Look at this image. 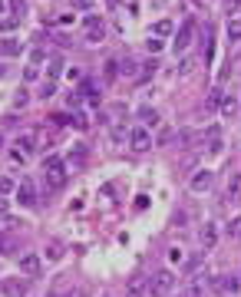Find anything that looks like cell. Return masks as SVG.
Returning <instances> with one entry per match:
<instances>
[{"label":"cell","mask_w":241,"mask_h":297,"mask_svg":"<svg viewBox=\"0 0 241 297\" xmlns=\"http://www.w3.org/2000/svg\"><path fill=\"white\" fill-rule=\"evenodd\" d=\"M103 33H106L103 17H86V40H89V43H99V40H103Z\"/></svg>","instance_id":"cell-6"},{"label":"cell","mask_w":241,"mask_h":297,"mask_svg":"<svg viewBox=\"0 0 241 297\" xmlns=\"http://www.w3.org/2000/svg\"><path fill=\"white\" fill-rule=\"evenodd\" d=\"M0 80H4V66H0Z\"/></svg>","instance_id":"cell-35"},{"label":"cell","mask_w":241,"mask_h":297,"mask_svg":"<svg viewBox=\"0 0 241 297\" xmlns=\"http://www.w3.org/2000/svg\"><path fill=\"white\" fill-rule=\"evenodd\" d=\"M208 152H222V136H218V129L208 132Z\"/></svg>","instance_id":"cell-17"},{"label":"cell","mask_w":241,"mask_h":297,"mask_svg":"<svg viewBox=\"0 0 241 297\" xmlns=\"http://www.w3.org/2000/svg\"><path fill=\"white\" fill-rule=\"evenodd\" d=\"M225 33H228V43L238 46V43H241V17H231V20H228V30H225Z\"/></svg>","instance_id":"cell-12"},{"label":"cell","mask_w":241,"mask_h":297,"mask_svg":"<svg viewBox=\"0 0 241 297\" xmlns=\"http://www.w3.org/2000/svg\"><path fill=\"white\" fill-rule=\"evenodd\" d=\"M218 281H222V284H218V287H222V291H231V294H238V278H218Z\"/></svg>","instance_id":"cell-19"},{"label":"cell","mask_w":241,"mask_h":297,"mask_svg":"<svg viewBox=\"0 0 241 297\" xmlns=\"http://www.w3.org/2000/svg\"><path fill=\"white\" fill-rule=\"evenodd\" d=\"M4 10H7V4H4V0H0V13H4Z\"/></svg>","instance_id":"cell-34"},{"label":"cell","mask_w":241,"mask_h":297,"mask_svg":"<svg viewBox=\"0 0 241 297\" xmlns=\"http://www.w3.org/2000/svg\"><path fill=\"white\" fill-rule=\"evenodd\" d=\"M20 50H23V43L20 40H0V56H20Z\"/></svg>","instance_id":"cell-13"},{"label":"cell","mask_w":241,"mask_h":297,"mask_svg":"<svg viewBox=\"0 0 241 297\" xmlns=\"http://www.w3.org/2000/svg\"><path fill=\"white\" fill-rule=\"evenodd\" d=\"M235 112H238L235 99H225V103H222V116H225V119H235Z\"/></svg>","instance_id":"cell-21"},{"label":"cell","mask_w":241,"mask_h":297,"mask_svg":"<svg viewBox=\"0 0 241 297\" xmlns=\"http://www.w3.org/2000/svg\"><path fill=\"white\" fill-rule=\"evenodd\" d=\"M182 254H185V251H182V247H172V251H168V258H172L175 264H182Z\"/></svg>","instance_id":"cell-28"},{"label":"cell","mask_w":241,"mask_h":297,"mask_svg":"<svg viewBox=\"0 0 241 297\" xmlns=\"http://www.w3.org/2000/svg\"><path fill=\"white\" fill-rule=\"evenodd\" d=\"M149 50H152V53H159V50H162V40L159 37H149Z\"/></svg>","instance_id":"cell-29"},{"label":"cell","mask_w":241,"mask_h":297,"mask_svg":"<svg viewBox=\"0 0 241 297\" xmlns=\"http://www.w3.org/2000/svg\"><path fill=\"white\" fill-rule=\"evenodd\" d=\"M225 7H228V13H235L238 7H241V0H225Z\"/></svg>","instance_id":"cell-31"},{"label":"cell","mask_w":241,"mask_h":297,"mask_svg":"<svg viewBox=\"0 0 241 297\" xmlns=\"http://www.w3.org/2000/svg\"><path fill=\"white\" fill-rule=\"evenodd\" d=\"M20 271L23 274H40V254H23V258H20Z\"/></svg>","instance_id":"cell-11"},{"label":"cell","mask_w":241,"mask_h":297,"mask_svg":"<svg viewBox=\"0 0 241 297\" xmlns=\"http://www.w3.org/2000/svg\"><path fill=\"white\" fill-rule=\"evenodd\" d=\"M139 119H142L146 126H155V122H159V116H155V109H149V106H146V109H139Z\"/></svg>","instance_id":"cell-18"},{"label":"cell","mask_w":241,"mask_h":297,"mask_svg":"<svg viewBox=\"0 0 241 297\" xmlns=\"http://www.w3.org/2000/svg\"><path fill=\"white\" fill-rule=\"evenodd\" d=\"M4 294L7 297H27V284L23 281H4Z\"/></svg>","instance_id":"cell-14"},{"label":"cell","mask_w":241,"mask_h":297,"mask_svg":"<svg viewBox=\"0 0 241 297\" xmlns=\"http://www.w3.org/2000/svg\"><path fill=\"white\" fill-rule=\"evenodd\" d=\"M43 175L50 179V185H53V188H60L63 182H66V165H63V159H56V155H46Z\"/></svg>","instance_id":"cell-1"},{"label":"cell","mask_w":241,"mask_h":297,"mask_svg":"<svg viewBox=\"0 0 241 297\" xmlns=\"http://www.w3.org/2000/svg\"><path fill=\"white\" fill-rule=\"evenodd\" d=\"M132 69H136V60H123V73L132 76Z\"/></svg>","instance_id":"cell-30"},{"label":"cell","mask_w":241,"mask_h":297,"mask_svg":"<svg viewBox=\"0 0 241 297\" xmlns=\"http://www.w3.org/2000/svg\"><path fill=\"white\" fill-rule=\"evenodd\" d=\"M17 152H20V155L37 152V136H33V132H23V136H17Z\"/></svg>","instance_id":"cell-9"},{"label":"cell","mask_w":241,"mask_h":297,"mask_svg":"<svg viewBox=\"0 0 241 297\" xmlns=\"http://www.w3.org/2000/svg\"><path fill=\"white\" fill-rule=\"evenodd\" d=\"M46 258H50V261H60V258H63V244H60V241H50V244H46Z\"/></svg>","instance_id":"cell-16"},{"label":"cell","mask_w":241,"mask_h":297,"mask_svg":"<svg viewBox=\"0 0 241 297\" xmlns=\"http://www.w3.org/2000/svg\"><path fill=\"white\" fill-rule=\"evenodd\" d=\"M126 291H129V297H146L152 287H149V281L146 278H132L129 284H126Z\"/></svg>","instance_id":"cell-10"},{"label":"cell","mask_w":241,"mask_h":297,"mask_svg":"<svg viewBox=\"0 0 241 297\" xmlns=\"http://www.w3.org/2000/svg\"><path fill=\"white\" fill-rule=\"evenodd\" d=\"M152 33H155V37H165V33H172V20H159V23L152 27Z\"/></svg>","instance_id":"cell-20"},{"label":"cell","mask_w":241,"mask_h":297,"mask_svg":"<svg viewBox=\"0 0 241 297\" xmlns=\"http://www.w3.org/2000/svg\"><path fill=\"white\" fill-rule=\"evenodd\" d=\"M17 202L27 205V208H30V205H37V188H33L30 179H23V182L17 185Z\"/></svg>","instance_id":"cell-5"},{"label":"cell","mask_w":241,"mask_h":297,"mask_svg":"<svg viewBox=\"0 0 241 297\" xmlns=\"http://www.w3.org/2000/svg\"><path fill=\"white\" fill-rule=\"evenodd\" d=\"M13 247H17V244H13V238H10V235H4V231H0V254H10Z\"/></svg>","instance_id":"cell-22"},{"label":"cell","mask_w":241,"mask_h":297,"mask_svg":"<svg viewBox=\"0 0 241 297\" xmlns=\"http://www.w3.org/2000/svg\"><path fill=\"white\" fill-rule=\"evenodd\" d=\"M192 37H195V23L185 20V23L179 27V33H175V53H185V50L192 46Z\"/></svg>","instance_id":"cell-2"},{"label":"cell","mask_w":241,"mask_h":297,"mask_svg":"<svg viewBox=\"0 0 241 297\" xmlns=\"http://www.w3.org/2000/svg\"><path fill=\"white\" fill-rule=\"evenodd\" d=\"M185 297H202V294H198V291H188V294H185Z\"/></svg>","instance_id":"cell-33"},{"label":"cell","mask_w":241,"mask_h":297,"mask_svg":"<svg viewBox=\"0 0 241 297\" xmlns=\"http://www.w3.org/2000/svg\"><path fill=\"white\" fill-rule=\"evenodd\" d=\"M116 76H119V63H116V60H109V63H106V80L112 83Z\"/></svg>","instance_id":"cell-23"},{"label":"cell","mask_w":241,"mask_h":297,"mask_svg":"<svg viewBox=\"0 0 241 297\" xmlns=\"http://www.w3.org/2000/svg\"><path fill=\"white\" fill-rule=\"evenodd\" d=\"M10 7H13V13H17V17H23V13H27V4H23V0H10Z\"/></svg>","instance_id":"cell-26"},{"label":"cell","mask_w":241,"mask_h":297,"mask_svg":"<svg viewBox=\"0 0 241 297\" xmlns=\"http://www.w3.org/2000/svg\"><path fill=\"white\" fill-rule=\"evenodd\" d=\"M0 145H4V136H0Z\"/></svg>","instance_id":"cell-36"},{"label":"cell","mask_w":241,"mask_h":297,"mask_svg":"<svg viewBox=\"0 0 241 297\" xmlns=\"http://www.w3.org/2000/svg\"><path fill=\"white\" fill-rule=\"evenodd\" d=\"M175 284V274L172 271H155V278L149 281V287H152V294H168Z\"/></svg>","instance_id":"cell-3"},{"label":"cell","mask_w":241,"mask_h":297,"mask_svg":"<svg viewBox=\"0 0 241 297\" xmlns=\"http://www.w3.org/2000/svg\"><path fill=\"white\" fill-rule=\"evenodd\" d=\"M66 297H86V294H83V291H73V294H66Z\"/></svg>","instance_id":"cell-32"},{"label":"cell","mask_w":241,"mask_h":297,"mask_svg":"<svg viewBox=\"0 0 241 297\" xmlns=\"http://www.w3.org/2000/svg\"><path fill=\"white\" fill-rule=\"evenodd\" d=\"M228 202H241V175L228 179Z\"/></svg>","instance_id":"cell-15"},{"label":"cell","mask_w":241,"mask_h":297,"mask_svg":"<svg viewBox=\"0 0 241 297\" xmlns=\"http://www.w3.org/2000/svg\"><path fill=\"white\" fill-rule=\"evenodd\" d=\"M27 99H30V93H27L23 86H20L17 93H13V103H17V106H27Z\"/></svg>","instance_id":"cell-25"},{"label":"cell","mask_w":241,"mask_h":297,"mask_svg":"<svg viewBox=\"0 0 241 297\" xmlns=\"http://www.w3.org/2000/svg\"><path fill=\"white\" fill-rule=\"evenodd\" d=\"M188 188H192L195 195H205L211 188V172H208V168H198L192 179H188Z\"/></svg>","instance_id":"cell-4"},{"label":"cell","mask_w":241,"mask_h":297,"mask_svg":"<svg viewBox=\"0 0 241 297\" xmlns=\"http://www.w3.org/2000/svg\"><path fill=\"white\" fill-rule=\"evenodd\" d=\"M228 235H231V238H241V215H238V218H231V225H228Z\"/></svg>","instance_id":"cell-24"},{"label":"cell","mask_w":241,"mask_h":297,"mask_svg":"<svg viewBox=\"0 0 241 297\" xmlns=\"http://www.w3.org/2000/svg\"><path fill=\"white\" fill-rule=\"evenodd\" d=\"M7 192H17V188H13L10 179H0V195H7Z\"/></svg>","instance_id":"cell-27"},{"label":"cell","mask_w":241,"mask_h":297,"mask_svg":"<svg viewBox=\"0 0 241 297\" xmlns=\"http://www.w3.org/2000/svg\"><path fill=\"white\" fill-rule=\"evenodd\" d=\"M198 241H202L205 251H211V247H215V241H218V228H215V225H205V228L198 231Z\"/></svg>","instance_id":"cell-8"},{"label":"cell","mask_w":241,"mask_h":297,"mask_svg":"<svg viewBox=\"0 0 241 297\" xmlns=\"http://www.w3.org/2000/svg\"><path fill=\"white\" fill-rule=\"evenodd\" d=\"M129 145L136 148V152H146V148L152 145V139H149L146 129H132V132H129Z\"/></svg>","instance_id":"cell-7"}]
</instances>
